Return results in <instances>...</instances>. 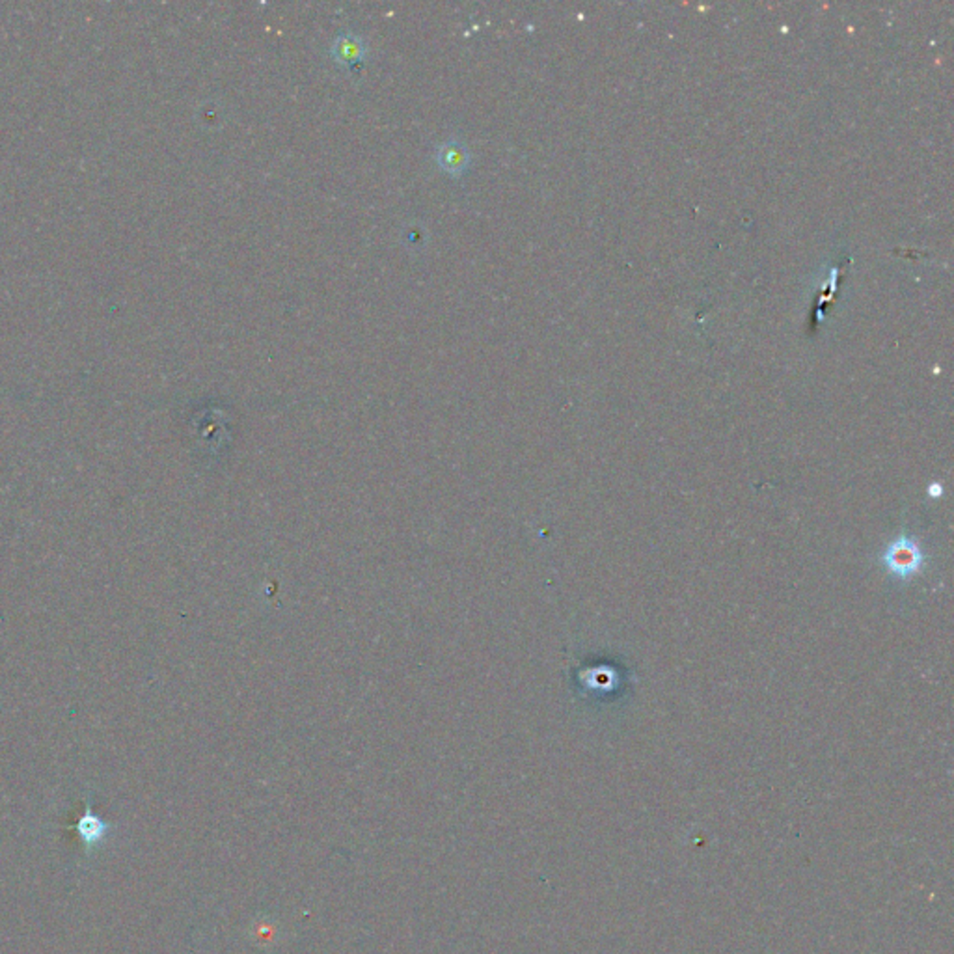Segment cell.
I'll return each instance as SVG.
<instances>
[{"label": "cell", "mask_w": 954, "mask_h": 954, "mask_svg": "<svg viewBox=\"0 0 954 954\" xmlns=\"http://www.w3.org/2000/svg\"><path fill=\"white\" fill-rule=\"evenodd\" d=\"M882 561L894 578L910 580V578H913L915 574L922 570L924 554L913 537L903 535L901 539H897L887 546V551L882 556Z\"/></svg>", "instance_id": "obj_1"}, {"label": "cell", "mask_w": 954, "mask_h": 954, "mask_svg": "<svg viewBox=\"0 0 954 954\" xmlns=\"http://www.w3.org/2000/svg\"><path fill=\"white\" fill-rule=\"evenodd\" d=\"M71 829L79 833V839L82 841L86 852H92L107 839V835L110 833L112 826L94 813L92 803H86L84 813L80 815L77 824L71 826Z\"/></svg>", "instance_id": "obj_2"}, {"label": "cell", "mask_w": 954, "mask_h": 954, "mask_svg": "<svg viewBox=\"0 0 954 954\" xmlns=\"http://www.w3.org/2000/svg\"><path fill=\"white\" fill-rule=\"evenodd\" d=\"M332 56L336 58L338 64L353 69L357 66H362V62L366 60L367 47L357 34L341 32L332 45Z\"/></svg>", "instance_id": "obj_3"}, {"label": "cell", "mask_w": 954, "mask_h": 954, "mask_svg": "<svg viewBox=\"0 0 954 954\" xmlns=\"http://www.w3.org/2000/svg\"><path fill=\"white\" fill-rule=\"evenodd\" d=\"M439 164L442 170H446L451 176H458L465 171L470 162V153L465 144L458 140H449L439 148Z\"/></svg>", "instance_id": "obj_4"}]
</instances>
